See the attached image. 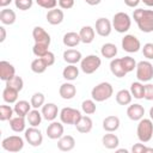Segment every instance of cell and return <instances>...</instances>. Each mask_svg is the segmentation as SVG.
<instances>
[{
	"label": "cell",
	"mask_w": 153,
	"mask_h": 153,
	"mask_svg": "<svg viewBox=\"0 0 153 153\" xmlns=\"http://www.w3.org/2000/svg\"><path fill=\"white\" fill-rule=\"evenodd\" d=\"M133 18L142 32L148 33L153 31V10L137 8L134 11Z\"/></svg>",
	"instance_id": "cell-1"
},
{
	"label": "cell",
	"mask_w": 153,
	"mask_h": 153,
	"mask_svg": "<svg viewBox=\"0 0 153 153\" xmlns=\"http://www.w3.org/2000/svg\"><path fill=\"white\" fill-rule=\"evenodd\" d=\"M112 93H114V88H112L111 84L105 82V81L96 85L91 91L92 99L96 102H104V100L109 99L112 96Z\"/></svg>",
	"instance_id": "cell-2"
},
{
	"label": "cell",
	"mask_w": 153,
	"mask_h": 153,
	"mask_svg": "<svg viewBox=\"0 0 153 153\" xmlns=\"http://www.w3.org/2000/svg\"><path fill=\"white\" fill-rule=\"evenodd\" d=\"M137 137L141 142H148L151 141L153 136V122L149 118H141L139 121L137 128H136Z\"/></svg>",
	"instance_id": "cell-3"
},
{
	"label": "cell",
	"mask_w": 153,
	"mask_h": 153,
	"mask_svg": "<svg viewBox=\"0 0 153 153\" xmlns=\"http://www.w3.org/2000/svg\"><path fill=\"white\" fill-rule=\"evenodd\" d=\"M130 25H131V19L124 12H117L112 18V26L120 33L127 32L130 29Z\"/></svg>",
	"instance_id": "cell-4"
},
{
	"label": "cell",
	"mask_w": 153,
	"mask_h": 153,
	"mask_svg": "<svg viewBox=\"0 0 153 153\" xmlns=\"http://www.w3.org/2000/svg\"><path fill=\"white\" fill-rule=\"evenodd\" d=\"M100 65H102V60L97 55H87L80 61V68L85 74L94 73L100 67Z\"/></svg>",
	"instance_id": "cell-5"
},
{
	"label": "cell",
	"mask_w": 153,
	"mask_h": 153,
	"mask_svg": "<svg viewBox=\"0 0 153 153\" xmlns=\"http://www.w3.org/2000/svg\"><path fill=\"white\" fill-rule=\"evenodd\" d=\"M1 147L7 152H12V153L20 152L23 149V147H24V140L18 135L7 136V137H5L2 140Z\"/></svg>",
	"instance_id": "cell-6"
},
{
	"label": "cell",
	"mask_w": 153,
	"mask_h": 153,
	"mask_svg": "<svg viewBox=\"0 0 153 153\" xmlns=\"http://www.w3.org/2000/svg\"><path fill=\"white\" fill-rule=\"evenodd\" d=\"M136 78L139 81H149L153 78V65L149 61H140L136 63Z\"/></svg>",
	"instance_id": "cell-7"
},
{
	"label": "cell",
	"mask_w": 153,
	"mask_h": 153,
	"mask_svg": "<svg viewBox=\"0 0 153 153\" xmlns=\"http://www.w3.org/2000/svg\"><path fill=\"white\" fill-rule=\"evenodd\" d=\"M81 112L73 108H63L60 111V120L65 124H75L81 117Z\"/></svg>",
	"instance_id": "cell-8"
},
{
	"label": "cell",
	"mask_w": 153,
	"mask_h": 153,
	"mask_svg": "<svg viewBox=\"0 0 153 153\" xmlns=\"http://www.w3.org/2000/svg\"><path fill=\"white\" fill-rule=\"evenodd\" d=\"M24 136H25V140L27 141V143L33 147L39 146L43 141V135H42L41 130L37 129V127H30L29 129H25Z\"/></svg>",
	"instance_id": "cell-9"
},
{
	"label": "cell",
	"mask_w": 153,
	"mask_h": 153,
	"mask_svg": "<svg viewBox=\"0 0 153 153\" xmlns=\"http://www.w3.org/2000/svg\"><path fill=\"white\" fill-rule=\"evenodd\" d=\"M122 48L127 53H136L141 48V43L134 35H126L122 38Z\"/></svg>",
	"instance_id": "cell-10"
},
{
	"label": "cell",
	"mask_w": 153,
	"mask_h": 153,
	"mask_svg": "<svg viewBox=\"0 0 153 153\" xmlns=\"http://www.w3.org/2000/svg\"><path fill=\"white\" fill-rule=\"evenodd\" d=\"M112 30V24L110 23L109 19L106 18H98L96 22V32L102 36V37H106L111 33Z\"/></svg>",
	"instance_id": "cell-11"
},
{
	"label": "cell",
	"mask_w": 153,
	"mask_h": 153,
	"mask_svg": "<svg viewBox=\"0 0 153 153\" xmlns=\"http://www.w3.org/2000/svg\"><path fill=\"white\" fill-rule=\"evenodd\" d=\"M32 37L35 39V43H42V44H50V35L41 26H35L32 30Z\"/></svg>",
	"instance_id": "cell-12"
},
{
	"label": "cell",
	"mask_w": 153,
	"mask_h": 153,
	"mask_svg": "<svg viewBox=\"0 0 153 153\" xmlns=\"http://www.w3.org/2000/svg\"><path fill=\"white\" fill-rule=\"evenodd\" d=\"M47 135L49 139L51 140H57L60 139L62 135H63V126H62V122H55L53 121L48 128H47Z\"/></svg>",
	"instance_id": "cell-13"
},
{
	"label": "cell",
	"mask_w": 153,
	"mask_h": 153,
	"mask_svg": "<svg viewBox=\"0 0 153 153\" xmlns=\"http://www.w3.org/2000/svg\"><path fill=\"white\" fill-rule=\"evenodd\" d=\"M14 75H16V68L13 67V65H11L8 61H1L0 62V79L4 81H7Z\"/></svg>",
	"instance_id": "cell-14"
},
{
	"label": "cell",
	"mask_w": 153,
	"mask_h": 153,
	"mask_svg": "<svg viewBox=\"0 0 153 153\" xmlns=\"http://www.w3.org/2000/svg\"><path fill=\"white\" fill-rule=\"evenodd\" d=\"M42 116L44 120L47 121H54L56 117H57V114H59V109H57V105L54 104V103H47L42 106Z\"/></svg>",
	"instance_id": "cell-15"
},
{
	"label": "cell",
	"mask_w": 153,
	"mask_h": 153,
	"mask_svg": "<svg viewBox=\"0 0 153 153\" xmlns=\"http://www.w3.org/2000/svg\"><path fill=\"white\" fill-rule=\"evenodd\" d=\"M127 115L131 121H140L145 115V109L141 104H131L127 109Z\"/></svg>",
	"instance_id": "cell-16"
},
{
	"label": "cell",
	"mask_w": 153,
	"mask_h": 153,
	"mask_svg": "<svg viewBox=\"0 0 153 153\" xmlns=\"http://www.w3.org/2000/svg\"><path fill=\"white\" fill-rule=\"evenodd\" d=\"M75 140L72 135H62L57 141V148L62 152H69L74 148Z\"/></svg>",
	"instance_id": "cell-17"
},
{
	"label": "cell",
	"mask_w": 153,
	"mask_h": 153,
	"mask_svg": "<svg viewBox=\"0 0 153 153\" xmlns=\"http://www.w3.org/2000/svg\"><path fill=\"white\" fill-rule=\"evenodd\" d=\"M74 126H75V128H76V130H78L79 133L86 134V133H90V131L92 130L93 123H92V120H91L88 116H81V117L79 118V121H78Z\"/></svg>",
	"instance_id": "cell-18"
},
{
	"label": "cell",
	"mask_w": 153,
	"mask_h": 153,
	"mask_svg": "<svg viewBox=\"0 0 153 153\" xmlns=\"http://www.w3.org/2000/svg\"><path fill=\"white\" fill-rule=\"evenodd\" d=\"M59 93H60L61 98H63V99H72V98H74V96L76 93V88H75V86L73 84L65 82V84H62L60 86Z\"/></svg>",
	"instance_id": "cell-19"
},
{
	"label": "cell",
	"mask_w": 153,
	"mask_h": 153,
	"mask_svg": "<svg viewBox=\"0 0 153 153\" xmlns=\"http://www.w3.org/2000/svg\"><path fill=\"white\" fill-rule=\"evenodd\" d=\"M81 59H82V56H81V53L79 50L67 49L63 51V60L69 65H75L78 62H80Z\"/></svg>",
	"instance_id": "cell-20"
},
{
	"label": "cell",
	"mask_w": 153,
	"mask_h": 153,
	"mask_svg": "<svg viewBox=\"0 0 153 153\" xmlns=\"http://www.w3.org/2000/svg\"><path fill=\"white\" fill-rule=\"evenodd\" d=\"M102 143L108 149H116L117 146L120 145V140H118L117 135L111 134V131H108V134H105L102 137Z\"/></svg>",
	"instance_id": "cell-21"
},
{
	"label": "cell",
	"mask_w": 153,
	"mask_h": 153,
	"mask_svg": "<svg viewBox=\"0 0 153 153\" xmlns=\"http://www.w3.org/2000/svg\"><path fill=\"white\" fill-rule=\"evenodd\" d=\"M47 20L51 25L61 24L62 20H63V12H62V10H59V8L49 10L48 13H47Z\"/></svg>",
	"instance_id": "cell-22"
},
{
	"label": "cell",
	"mask_w": 153,
	"mask_h": 153,
	"mask_svg": "<svg viewBox=\"0 0 153 153\" xmlns=\"http://www.w3.org/2000/svg\"><path fill=\"white\" fill-rule=\"evenodd\" d=\"M120 128V118L117 116H108L103 120V129L105 131H116Z\"/></svg>",
	"instance_id": "cell-23"
},
{
	"label": "cell",
	"mask_w": 153,
	"mask_h": 153,
	"mask_svg": "<svg viewBox=\"0 0 153 153\" xmlns=\"http://www.w3.org/2000/svg\"><path fill=\"white\" fill-rule=\"evenodd\" d=\"M110 71L117 78H123L127 74V71L124 69V67H123V65L121 62V59L111 60V62H110Z\"/></svg>",
	"instance_id": "cell-24"
},
{
	"label": "cell",
	"mask_w": 153,
	"mask_h": 153,
	"mask_svg": "<svg viewBox=\"0 0 153 153\" xmlns=\"http://www.w3.org/2000/svg\"><path fill=\"white\" fill-rule=\"evenodd\" d=\"M62 42L66 47H69V48H73V47H76L81 39H80V35L74 32V31H71V32H67L63 35V38H62Z\"/></svg>",
	"instance_id": "cell-25"
},
{
	"label": "cell",
	"mask_w": 153,
	"mask_h": 153,
	"mask_svg": "<svg viewBox=\"0 0 153 153\" xmlns=\"http://www.w3.org/2000/svg\"><path fill=\"white\" fill-rule=\"evenodd\" d=\"M79 35H80V39L82 43H91L93 42L94 39V29L90 25H86V26H82L79 31Z\"/></svg>",
	"instance_id": "cell-26"
},
{
	"label": "cell",
	"mask_w": 153,
	"mask_h": 153,
	"mask_svg": "<svg viewBox=\"0 0 153 153\" xmlns=\"http://www.w3.org/2000/svg\"><path fill=\"white\" fill-rule=\"evenodd\" d=\"M31 103L26 102V100H19V102H16V105H14V114L17 116H23L25 117L29 112H30V108H31Z\"/></svg>",
	"instance_id": "cell-27"
},
{
	"label": "cell",
	"mask_w": 153,
	"mask_h": 153,
	"mask_svg": "<svg viewBox=\"0 0 153 153\" xmlns=\"http://www.w3.org/2000/svg\"><path fill=\"white\" fill-rule=\"evenodd\" d=\"M0 20L5 25H12L16 22V13L11 8H4L0 12Z\"/></svg>",
	"instance_id": "cell-28"
},
{
	"label": "cell",
	"mask_w": 153,
	"mask_h": 153,
	"mask_svg": "<svg viewBox=\"0 0 153 153\" xmlns=\"http://www.w3.org/2000/svg\"><path fill=\"white\" fill-rule=\"evenodd\" d=\"M10 127L13 131L16 133H22L25 131V120L23 116H17V117H12L10 120Z\"/></svg>",
	"instance_id": "cell-29"
},
{
	"label": "cell",
	"mask_w": 153,
	"mask_h": 153,
	"mask_svg": "<svg viewBox=\"0 0 153 153\" xmlns=\"http://www.w3.org/2000/svg\"><path fill=\"white\" fill-rule=\"evenodd\" d=\"M100 54L105 59H114L117 55V47L114 43H105L102 45Z\"/></svg>",
	"instance_id": "cell-30"
},
{
	"label": "cell",
	"mask_w": 153,
	"mask_h": 153,
	"mask_svg": "<svg viewBox=\"0 0 153 153\" xmlns=\"http://www.w3.org/2000/svg\"><path fill=\"white\" fill-rule=\"evenodd\" d=\"M78 75H79V69H78V67L74 66V65H68V66L65 67L63 71H62V76H63L66 80H68V81L75 80V79L78 78Z\"/></svg>",
	"instance_id": "cell-31"
},
{
	"label": "cell",
	"mask_w": 153,
	"mask_h": 153,
	"mask_svg": "<svg viewBox=\"0 0 153 153\" xmlns=\"http://www.w3.org/2000/svg\"><path fill=\"white\" fill-rule=\"evenodd\" d=\"M18 93H19V91H17V90H14V88H12L10 86H6L4 88V91H2V98H4V100L6 103L12 104V103H16L17 102Z\"/></svg>",
	"instance_id": "cell-32"
},
{
	"label": "cell",
	"mask_w": 153,
	"mask_h": 153,
	"mask_svg": "<svg viewBox=\"0 0 153 153\" xmlns=\"http://www.w3.org/2000/svg\"><path fill=\"white\" fill-rule=\"evenodd\" d=\"M42 112H39L37 109H33V110H30V112L26 115V118H27V122L31 127H38L42 122Z\"/></svg>",
	"instance_id": "cell-33"
},
{
	"label": "cell",
	"mask_w": 153,
	"mask_h": 153,
	"mask_svg": "<svg viewBox=\"0 0 153 153\" xmlns=\"http://www.w3.org/2000/svg\"><path fill=\"white\" fill-rule=\"evenodd\" d=\"M130 93L136 99H142L145 97V85L140 81H135L130 85Z\"/></svg>",
	"instance_id": "cell-34"
},
{
	"label": "cell",
	"mask_w": 153,
	"mask_h": 153,
	"mask_svg": "<svg viewBox=\"0 0 153 153\" xmlns=\"http://www.w3.org/2000/svg\"><path fill=\"white\" fill-rule=\"evenodd\" d=\"M131 93L130 91L128 90H120L117 93H116V102L120 104V105H128L131 103Z\"/></svg>",
	"instance_id": "cell-35"
},
{
	"label": "cell",
	"mask_w": 153,
	"mask_h": 153,
	"mask_svg": "<svg viewBox=\"0 0 153 153\" xmlns=\"http://www.w3.org/2000/svg\"><path fill=\"white\" fill-rule=\"evenodd\" d=\"M47 68H48V65L45 63V61L42 57H37L31 62V71L33 73H37V74L44 73Z\"/></svg>",
	"instance_id": "cell-36"
},
{
	"label": "cell",
	"mask_w": 153,
	"mask_h": 153,
	"mask_svg": "<svg viewBox=\"0 0 153 153\" xmlns=\"http://www.w3.org/2000/svg\"><path fill=\"white\" fill-rule=\"evenodd\" d=\"M6 86H10V87H12V88H14L17 91H22L23 86H24V81H23V79L20 76L14 75L10 80L6 81Z\"/></svg>",
	"instance_id": "cell-37"
},
{
	"label": "cell",
	"mask_w": 153,
	"mask_h": 153,
	"mask_svg": "<svg viewBox=\"0 0 153 153\" xmlns=\"http://www.w3.org/2000/svg\"><path fill=\"white\" fill-rule=\"evenodd\" d=\"M44 100H45L44 94L41 93V92H36V93L32 94L30 103H31V105H32L33 109H38V108H42L44 105Z\"/></svg>",
	"instance_id": "cell-38"
},
{
	"label": "cell",
	"mask_w": 153,
	"mask_h": 153,
	"mask_svg": "<svg viewBox=\"0 0 153 153\" xmlns=\"http://www.w3.org/2000/svg\"><path fill=\"white\" fill-rule=\"evenodd\" d=\"M14 109H12L10 105H1L0 106V120L1 121H10L13 116Z\"/></svg>",
	"instance_id": "cell-39"
},
{
	"label": "cell",
	"mask_w": 153,
	"mask_h": 153,
	"mask_svg": "<svg viewBox=\"0 0 153 153\" xmlns=\"http://www.w3.org/2000/svg\"><path fill=\"white\" fill-rule=\"evenodd\" d=\"M49 45L47 44H42V43H35V45L32 47V53L37 56V57H43L49 50H48Z\"/></svg>",
	"instance_id": "cell-40"
},
{
	"label": "cell",
	"mask_w": 153,
	"mask_h": 153,
	"mask_svg": "<svg viewBox=\"0 0 153 153\" xmlns=\"http://www.w3.org/2000/svg\"><path fill=\"white\" fill-rule=\"evenodd\" d=\"M81 109L86 115H92L96 112V103L92 99H86L81 103Z\"/></svg>",
	"instance_id": "cell-41"
},
{
	"label": "cell",
	"mask_w": 153,
	"mask_h": 153,
	"mask_svg": "<svg viewBox=\"0 0 153 153\" xmlns=\"http://www.w3.org/2000/svg\"><path fill=\"white\" fill-rule=\"evenodd\" d=\"M121 62L124 67V69L127 71V73L134 71V68H136V62L133 57L130 56H124V57H121Z\"/></svg>",
	"instance_id": "cell-42"
},
{
	"label": "cell",
	"mask_w": 153,
	"mask_h": 153,
	"mask_svg": "<svg viewBox=\"0 0 153 153\" xmlns=\"http://www.w3.org/2000/svg\"><path fill=\"white\" fill-rule=\"evenodd\" d=\"M36 2L38 6L47 10H53L57 5V0H36Z\"/></svg>",
	"instance_id": "cell-43"
},
{
	"label": "cell",
	"mask_w": 153,
	"mask_h": 153,
	"mask_svg": "<svg viewBox=\"0 0 153 153\" xmlns=\"http://www.w3.org/2000/svg\"><path fill=\"white\" fill-rule=\"evenodd\" d=\"M131 152L133 153H153V148H149V147H146L145 145L142 143H135L133 147H131Z\"/></svg>",
	"instance_id": "cell-44"
},
{
	"label": "cell",
	"mask_w": 153,
	"mask_h": 153,
	"mask_svg": "<svg viewBox=\"0 0 153 153\" xmlns=\"http://www.w3.org/2000/svg\"><path fill=\"white\" fill-rule=\"evenodd\" d=\"M16 4V7L22 10V11H26L29 8H31L32 6V0H18V1H14Z\"/></svg>",
	"instance_id": "cell-45"
},
{
	"label": "cell",
	"mask_w": 153,
	"mask_h": 153,
	"mask_svg": "<svg viewBox=\"0 0 153 153\" xmlns=\"http://www.w3.org/2000/svg\"><path fill=\"white\" fill-rule=\"evenodd\" d=\"M143 56L148 60H153V43H146L142 48Z\"/></svg>",
	"instance_id": "cell-46"
},
{
	"label": "cell",
	"mask_w": 153,
	"mask_h": 153,
	"mask_svg": "<svg viewBox=\"0 0 153 153\" xmlns=\"http://www.w3.org/2000/svg\"><path fill=\"white\" fill-rule=\"evenodd\" d=\"M143 98L147 100H153V84L145 85V97Z\"/></svg>",
	"instance_id": "cell-47"
},
{
	"label": "cell",
	"mask_w": 153,
	"mask_h": 153,
	"mask_svg": "<svg viewBox=\"0 0 153 153\" xmlns=\"http://www.w3.org/2000/svg\"><path fill=\"white\" fill-rule=\"evenodd\" d=\"M42 59L45 61V63L48 65V67H49V66H53V65H54V62H55V55H54L51 51H48V53H47Z\"/></svg>",
	"instance_id": "cell-48"
},
{
	"label": "cell",
	"mask_w": 153,
	"mask_h": 153,
	"mask_svg": "<svg viewBox=\"0 0 153 153\" xmlns=\"http://www.w3.org/2000/svg\"><path fill=\"white\" fill-rule=\"evenodd\" d=\"M59 5L61 8L68 10L74 6V0H59Z\"/></svg>",
	"instance_id": "cell-49"
},
{
	"label": "cell",
	"mask_w": 153,
	"mask_h": 153,
	"mask_svg": "<svg viewBox=\"0 0 153 153\" xmlns=\"http://www.w3.org/2000/svg\"><path fill=\"white\" fill-rule=\"evenodd\" d=\"M140 0H124V4L128 6V7H136L139 5Z\"/></svg>",
	"instance_id": "cell-50"
},
{
	"label": "cell",
	"mask_w": 153,
	"mask_h": 153,
	"mask_svg": "<svg viewBox=\"0 0 153 153\" xmlns=\"http://www.w3.org/2000/svg\"><path fill=\"white\" fill-rule=\"evenodd\" d=\"M0 33H1V36H0V42H4L5 38H6V30H5L4 26H0Z\"/></svg>",
	"instance_id": "cell-51"
},
{
	"label": "cell",
	"mask_w": 153,
	"mask_h": 153,
	"mask_svg": "<svg viewBox=\"0 0 153 153\" xmlns=\"http://www.w3.org/2000/svg\"><path fill=\"white\" fill-rule=\"evenodd\" d=\"M85 1H86V4H88V5H91V6H96V5L100 4L102 0H85Z\"/></svg>",
	"instance_id": "cell-52"
},
{
	"label": "cell",
	"mask_w": 153,
	"mask_h": 153,
	"mask_svg": "<svg viewBox=\"0 0 153 153\" xmlns=\"http://www.w3.org/2000/svg\"><path fill=\"white\" fill-rule=\"evenodd\" d=\"M12 2V0H0V6L1 7H6L7 5H10Z\"/></svg>",
	"instance_id": "cell-53"
},
{
	"label": "cell",
	"mask_w": 153,
	"mask_h": 153,
	"mask_svg": "<svg viewBox=\"0 0 153 153\" xmlns=\"http://www.w3.org/2000/svg\"><path fill=\"white\" fill-rule=\"evenodd\" d=\"M141 1H143V4L147 6H153V0H141Z\"/></svg>",
	"instance_id": "cell-54"
},
{
	"label": "cell",
	"mask_w": 153,
	"mask_h": 153,
	"mask_svg": "<svg viewBox=\"0 0 153 153\" xmlns=\"http://www.w3.org/2000/svg\"><path fill=\"white\" fill-rule=\"evenodd\" d=\"M149 117H151V120H153V106L149 109Z\"/></svg>",
	"instance_id": "cell-55"
},
{
	"label": "cell",
	"mask_w": 153,
	"mask_h": 153,
	"mask_svg": "<svg viewBox=\"0 0 153 153\" xmlns=\"http://www.w3.org/2000/svg\"><path fill=\"white\" fill-rule=\"evenodd\" d=\"M117 152H124V153H127L128 151L127 149H117Z\"/></svg>",
	"instance_id": "cell-56"
},
{
	"label": "cell",
	"mask_w": 153,
	"mask_h": 153,
	"mask_svg": "<svg viewBox=\"0 0 153 153\" xmlns=\"http://www.w3.org/2000/svg\"><path fill=\"white\" fill-rule=\"evenodd\" d=\"M14 1H18V0H14Z\"/></svg>",
	"instance_id": "cell-57"
}]
</instances>
